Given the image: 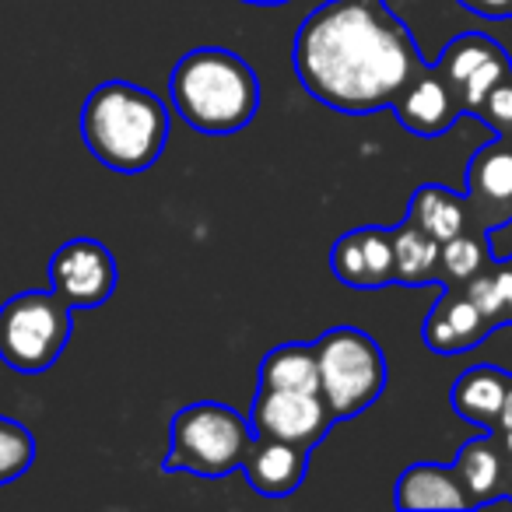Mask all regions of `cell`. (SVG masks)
Here are the masks:
<instances>
[{"label": "cell", "mask_w": 512, "mask_h": 512, "mask_svg": "<svg viewBox=\"0 0 512 512\" xmlns=\"http://www.w3.org/2000/svg\"><path fill=\"white\" fill-rule=\"evenodd\" d=\"M81 141L113 172H144L169 141V109L148 88L106 81L81 106Z\"/></svg>", "instance_id": "cell-2"}, {"label": "cell", "mask_w": 512, "mask_h": 512, "mask_svg": "<svg viewBox=\"0 0 512 512\" xmlns=\"http://www.w3.org/2000/svg\"><path fill=\"white\" fill-rule=\"evenodd\" d=\"M425 71L390 0H327L295 36V74L316 102L365 116L400 99Z\"/></svg>", "instance_id": "cell-1"}, {"label": "cell", "mask_w": 512, "mask_h": 512, "mask_svg": "<svg viewBox=\"0 0 512 512\" xmlns=\"http://www.w3.org/2000/svg\"><path fill=\"white\" fill-rule=\"evenodd\" d=\"M467 218L477 232L512 225V137L498 134L467 165Z\"/></svg>", "instance_id": "cell-9"}, {"label": "cell", "mask_w": 512, "mask_h": 512, "mask_svg": "<svg viewBox=\"0 0 512 512\" xmlns=\"http://www.w3.org/2000/svg\"><path fill=\"white\" fill-rule=\"evenodd\" d=\"M488 334L491 327L481 316V309L467 299V292H453V288L439 295L425 327H421V337L435 355H463V351L477 348Z\"/></svg>", "instance_id": "cell-10"}, {"label": "cell", "mask_w": 512, "mask_h": 512, "mask_svg": "<svg viewBox=\"0 0 512 512\" xmlns=\"http://www.w3.org/2000/svg\"><path fill=\"white\" fill-rule=\"evenodd\" d=\"M358 239H362L365 267H369V292L386 288L393 281V232L390 228H358Z\"/></svg>", "instance_id": "cell-23"}, {"label": "cell", "mask_w": 512, "mask_h": 512, "mask_svg": "<svg viewBox=\"0 0 512 512\" xmlns=\"http://www.w3.org/2000/svg\"><path fill=\"white\" fill-rule=\"evenodd\" d=\"M509 74H512L509 50H502V53H495V57H488L481 67H477L474 74H470L467 81H463L460 88H456V95H460V109H467V113H481V106H484V99H488V92L502 78H509Z\"/></svg>", "instance_id": "cell-22"}, {"label": "cell", "mask_w": 512, "mask_h": 512, "mask_svg": "<svg viewBox=\"0 0 512 512\" xmlns=\"http://www.w3.org/2000/svg\"><path fill=\"white\" fill-rule=\"evenodd\" d=\"M256 439H278L292 446L313 449L334 425V411L327 407L323 393L299 390H256L253 414H249Z\"/></svg>", "instance_id": "cell-7"}, {"label": "cell", "mask_w": 512, "mask_h": 512, "mask_svg": "<svg viewBox=\"0 0 512 512\" xmlns=\"http://www.w3.org/2000/svg\"><path fill=\"white\" fill-rule=\"evenodd\" d=\"M260 390H299L320 393V369H316L313 344H281L260 365Z\"/></svg>", "instance_id": "cell-17"}, {"label": "cell", "mask_w": 512, "mask_h": 512, "mask_svg": "<svg viewBox=\"0 0 512 512\" xmlns=\"http://www.w3.org/2000/svg\"><path fill=\"white\" fill-rule=\"evenodd\" d=\"M393 232V281L400 285H425L439 278V249L442 242L421 232L418 225L404 221Z\"/></svg>", "instance_id": "cell-16"}, {"label": "cell", "mask_w": 512, "mask_h": 512, "mask_svg": "<svg viewBox=\"0 0 512 512\" xmlns=\"http://www.w3.org/2000/svg\"><path fill=\"white\" fill-rule=\"evenodd\" d=\"M242 470H246L249 488H253L256 495L285 498V495H292V491H299V484L306 481L309 449L292 446V442H278V439H256L246 463H242Z\"/></svg>", "instance_id": "cell-12"}, {"label": "cell", "mask_w": 512, "mask_h": 512, "mask_svg": "<svg viewBox=\"0 0 512 512\" xmlns=\"http://www.w3.org/2000/svg\"><path fill=\"white\" fill-rule=\"evenodd\" d=\"M36 460V439L32 432L15 418L0 414V488L25 474Z\"/></svg>", "instance_id": "cell-20"}, {"label": "cell", "mask_w": 512, "mask_h": 512, "mask_svg": "<svg viewBox=\"0 0 512 512\" xmlns=\"http://www.w3.org/2000/svg\"><path fill=\"white\" fill-rule=\"evenodd\" d=\"M505 390H509V376L495 365H470L467 372H460V379L453 383L449 404L463 421L477 425L481 432L498 428L505 404Z\"/></svg>", "instance_id": "cell-14"}, {"label": "cell", "mask_w": 512, "mask_h": 512, "mask_svg": "<svg viewBox=\"0 0 512 512\" xmlns=\"http://www.w3.org/2000/svg\"><path fill=\"white\" fill-rule=\"evenodd\" d=\"M498 428L512 432V376H509V390H505V404H502V418H498Z\"/></svg>", "instance_id": "cell-29"}, {"label": "cell", "mask_w": 512, "mask_h": 512, "mask_svg": "<svg viewBox=\"0 0 512 512\" xmlns=\"http://www.w3.org/2000/svg\"><path fill=\"white\" fill-rule=\"evenodd\" d=\"M502 50L505 46L495 43L491 36H484V32H463V36H456L453 43L442 50L435 71H439L453 88H460L463 81H467L470 74L484 64V60L495 57V53H502Z\"/></svg>", "instance_id": "cell-19"}, {"label": "cell", "mask_w": 512, "mask_h": 512, "mask_svg": "<svg viewBox=\"0 0 512 512\" xmlns=\"http://www.w3.org/2000/svg\"><path fill=\"white\" fill-rule=\"evenodd\" d=\"M491 249H484V242L477 239V235H453V239L442 242L439 249V271L446 274V278L453 281H470L474 274L484 271V264H488Z\"/></svg>", "instance_id": "cell-21"}, {"label": "cell", "mask_w": 512, "mask_h": 512, "mask_svg": "<svg viewBox=\"0 0 512 512\" xmlns=\"http://www.w3.org/2000/svg\"><path fill=\"white\" fill-rule=\"evenodd\" d=\"M393 502L400 509H470V495L456 467H442V463L407 467L393 488Z\"/></svg>", "instance_id": "cell-13"}, {"label": "cell", "mask_w": 512, "mask_h": 512, "mask_svg": "<svg viewBox=\"0 0 512 512\" xmlns=\"http://www.w3.org/2000/svg\"><path fill=\"white\" fill-rule=\"evenodd\" d=\"M481 116L502 137H512V74L509 78H502L488 92V99H484V106H481Z\"/></svg>", "instance_id": "cell-26"}, {"label": "cell", "mask_w": 512, "mask_h": 512, "mask_svg": "<svg viewBox=\"0 0 512 512\" xmlns=\"http://www.w3.org/2000/svg\"><path fill=\"white\" fill-rule=\"evenodd\" d=\"M330 271L337 281H344L348 288H362L369 292V267H365V253H362V239H358V228L334 242L330 249Z\"/></svg>", "instance_id": "cell-24"}, {"label": "cell", "mask_w": 512, "mask_h": 512, "mask_svg": "<svg viewBox=\"0 0 512 512\" xmlns=\"http://www.w3.org/2000/svg\"><path fill=\"white\" fill-rule=\"evenodd\" d=\"M242 4H260V8H274V4H288V0H242Z\"/></svg>", "instance_id": "cell-30"}, {"label": "cell", "mask_w": 512, "mask_h": 512, "mask_svg": "<svg viewBox=\"0 0 512 512\" xmlns=\"http://www.w3.org/2000/svg\"><path fill=\"white\" fill-rule=\"evenodd\" d=\"M505 446H509V453H512V432H505Z\"/></svg>", "instance_id": "cell-31"}, {"label": "cell", "mask_w": 512, "mask_h": 512, "mask_svg": "<svg viewBox=\"0 0 512 512\" xmlns=\"http://www.w3.org/2000/svg\"><path fill=\"white\" fill-rule=\"evenodd\" d=\"M256 435L242 414L225 404H190L169 425L165 470H186L200 477H225L242 470Z\"/></svg>", "instance_id": "cell-4"}, {"label": "cell", "mask_w": 512, "mask_h": 512, "mask_svg": "<svg viewBox=\"0 0 512 512\" xmlns=\"http://www.w3.org/2000/svg\"><path fill=\"white\" fill-rule=\"evenodd\" d=\"M407 221L418 225L421 232H428L432 239L446 242V239H453V235L467 232V225H470L467 197L446 190V186L428 183V186H421V190H414Z\"/></svg>", "instance_id": "cell-15"}, {"label": "cell", "mask_w": 512, "mask_h": 512, "mask_svg": "<svg viewBox=\"0 0 512 512\" xmlns=\"http://www.w3.org/2000/svg\"><path fill=\"white\" fill-rule=\"evenodd\" d=\"M400 123L418 137H439L460 116V106L453 99V85L442 78L435 67H425L411 85L400 92V99L393 102Z\"/></svg>", "instance_id": "cell-11"}, {"label": "cell", "mask_w": 512, "mask_h": 512, "mask_svg": "<svg viewBox=\"0 0 512 512\" xmlns=\"http://www.w3.org/2000/svg\"><path fill=\"white\" fill-rule=\"evenodd\" d=\"M116 260L102 242L71 239L50 260V288L71 309H95L116 292Z\"/></svg>", "instance_id": "cell-8"}, {"label": "cell", "mask_w": 512, "mask_h": 512, "mask_svg": "<svg viewBox=\"0 0 512 512\" xmlns=\"http://www.w3.org/2000/svg\"><path fill=\"white\" fill-rule=\"evenodd\" d=\"M456 474H460L463 488H467L470 505L491 502V498H498L505 481L502 453H498L491 439H470L456 456Z\"/></svg>", "instance_id": "cell-18"}, {"label": "cell", "mask_w": 512, "mask_h": 512, "mask_svg": "<svg viewBox=\"0 0 512 512\" xmlns=\"http://www.w3.org/2000/svg\"><path fill=\"white\" fill-rule=\"evenodd\" d=\"M495 285L498 295H502V306H505V320L512 323V264L498 260V271H495Z\"/></svg>", "instance_id": "cell-28"}, {"label": "cell", "mask_w": 512, "mask_h": 512, "mask_svg": "<svg viewBox=\"0 0 512 512\" xmlns=\"http://www.w3.org/2000/svg\"><path fill=\"white\" fill-rule=\"evenodd\" d=\"M176 113L200 134H235L249 127L260 109V78L232 50L200 46L190 50L169 74Z\"/></svg>", "instance_id": "cell-3"}, {"label": "cell", "mask_w": 512, "mask_h": 512, "mask_svg": "<svg viewBox=\"0 0 512 512\" xmlns=\"http://www.w3.org/2000/svg\"><path fill=\"white\" fill-rule=\"evenodd\" d=\"M467 299L474 302L477 309H481V316L488 320L491 330L498 327H509V320H505V306H502V295H498V285H495V274H474V278L467 281Z\"/></svg>", "instance_id": "cell-25"}, {"label": "cell", "mask_w": 512, "mask_h": 512, "mask_svg": "<svg viewBox=\"0 0 512 512\" xmlns=\"http://www.w3.org/2000/svg\"><path fill=\"white\" fill-rule=\"evenodd\" d=\"M320 393L334 418H355L379 400L386 386V358L376 337L358 327H334L313 344Z\"/></svg>", "instance_id": "cell-5"}, {"label": "cell", "mask_w": 512, "mask_h": 512, "mask_svg": "<svg viewBox=\"0 0 512 512\" xmlns=\"http://www.w3.org/2000/svg\"><path fill=\"white\" fill-rule=\"evenodd\" d=\"M74 309L57 292H22L0 306V358L22 376H39L60 355L74 330Z\"/></svg>", "instance_id": "cell-6"}, {"label": "cell", "mask_w": 512, "mask_h": 512, "mask_svg": "<svg viewBox=\"0 0 512 512\" xmlns=\"http://www.w3.org/2000/svg\"><path fill=\"white\" fill-rule=\"evenodd\" d=\"M460 8L474 11L481 18H509L512 15V0H456Z\"/></svg>", "instance_id": "cell-27"}]
</instances>
